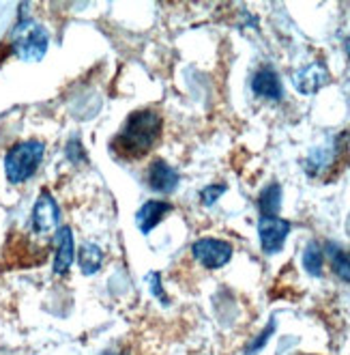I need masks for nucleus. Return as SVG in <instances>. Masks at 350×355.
Returning a JSON list of instances; mask_svg holds the SVG:
<instances>
[{"instance_id":"3","label":"nucleus","mask_w":350,"mask_h":355,"mask_svg":"<svg viewBox=\"0 0 350 355\" xmlns=\"http://www.w3.org/2000/svg\"><path fill=\"white\" fill-rule=\"evenodd\" d=\"M48 31L35 19H19L9 37L11 52L22 60H39L48 52Z\"/></svg>"},{"instance_id":"12","label":"nucleus","mask_w":350,"mask_h":355,"mask_svg":"<svg viewBox=\"0 0 350 355\" xmlns=\"http://www.w3.org/2000/svg\"><path fill=\"white\" fill-rule=\"evenodd\" d=\"M77 263H80L82 274L93 276L101 269V265H104V250H101L97 243H84L80 248Z\"/></svg>"},{"instance_id":"20","label":"nucleus","mask_w":350,"mask_h":355,"mask_svg":"<svg viewBox=\"0 0 350 355\" xmlns=\"http://www.w3.org/2000/svg\"><path fill=\"white\" fill-rule=\"evenodd\" d=\"M346 52H348V56H350V37L346 39Z\"/></svg>"},{"instance_id":"1","label":"nucleus","mask_w":350,"mask_h":355,"mask_svg":"<svg viewBox=\"0 0 350 355\" xmlns=\"http://www.w3.org/2000/svg\"><path fill=\"white\" fill-rule=\"evenodd\" d=\"M161 128H163V121L159 112L151 108L136 110L127 116L122 130L118 132L114 140V149L127 159L144 157L159 140Z\"/></svg>"},{"instance_id":"18","label":"nucleus","mask_w":350,"mask_h":355,"mask_svg":"<svg viewBox=\"0 0 350 355\" xmlns=\"http://www.w3.org/2000/svg\"><path fill=\"white\" fill-rule=\"evenodd\" d=\"M67 155H69V159L71 162H86V157H84V149H82V144L77 142V140H69V144H67Z\"/></svg>"},{"instance_id":"5","label":"nucleus","mask_w":350,"mask_h":355,"mask_svg":"<svg viewBox=\"0 0 350 355\" xmlns=\"http://www.w3.org/2000/svg\"><path fill=\"white\" fill-rule=\"evenodd\" d=\"M291 222L282 220L279 216H260L258 222V237L264 254H277L284 248L286 237L291 235Z\"/></svg>"},{"instance_id":"2","label":"nucleus","mask_w":350,"mask_h":355,"mask_svg":"<svg viewBox=\"0 0 350 355\" xmlns=\"http://www.w3.org/2000/svg\"><path fill=\"white\" fill-rule=\"evenodd\" d=\"M44 155H46V144L41 140H24L11 147L5 157V175L9 183L17 185L28 181L37 173L41 162H44Z\"/></svg>"},{"instance_id":"19","label":"nucleus","mask_w":350,"mask_h":355,"mask_svg":"<svg viewBox=\"0 0 350 355\" xmlns=\"http://www.w3.org/2000/svg\"><path fill=\"white\" fill-rule=\"evenodd\" d=\"M149 284H151V288H153L155 297H157L161 304H168V297L163 295V288H161V278H159V274H151V276H149Z\"/></svg>"},{"instance_id":"15","label":"nucleus","mask_w":350,"mask_h":355,"mask_svg":"<svg viewBox=\"0 0 350 355\" xmlns=\"http://www.w3.org/2000/svg\"><path fill=\"white\" fill-rule=\"evenodd\" d=\"M326 254L331 259V267L335 271V276L344 282H350V248L344 250L335 243H329Z\"/></svg>"},{"instance_id":"16","label":"nucleus","mask_w":350,"mask_h":355,"mask_svg":"<svg viewBox=\"0 0 350 355\" xmlns=\"http://www.w3.org/2000/svg\"><path fill=\"white\" fill-rule=\"evenodd\" d=\"M273 331H275V321L271 319L269 325H266V327L258 334V336L250 343V347L245 349V353H247V355H254V353H258L260 349H264V345L269 343V338L273 336Z\"/></svg>"},{"instance_id":"6","label":"nucleus","mask_w":350,"mask_h":355,"mask_svg":"<svg viewBox=\"0 0 350 355\" xmlns=\"http://www.w3.org/2000/svg\"><path fill=\"white\" fill-rule=\"evenodd\" d=\"M58 222H60L58 202L54 200V196L50 192L44 190L33 207V216H30L33 231L39 235H48L52 231H58Z\"/></svg>"},{"instance_id":"9","label":"nucleus","mask_w":350,"mask_h":355,"mask_svg":"<svg viewBox=\"0 0 350 355\" xmlns=\"http://www.w3.org/2000/svg\"><path fill=\"white\" fill-rule=\"evenodd\" d=\"M147 181L151 185L153 192H161V194H170L176 190V185L181 181L178 173L172 168L170 164H166L163 159H155L151 166H149V175H147Z\"/></svg>"},{"instance_id":"11","label":"nucleus","mask_w":350,"mask_h":355,"mask_svg":"<svg viewBox=\"0 0 350 355\" xmlns=\"http://www.w3.org/2000/svg\"><path fill=\"white\" fill-rule=\"evenodd\" d=\"M170 214V205L166 200H149L140 207V211L136 214V224L140 228L142 235H149L153 228L163 220V216Z\"/></svg>"},{"instance_id":"10","label":"nucleus","mask_w":350,"mask_h":355,"mask_svg":"<svg viewBox=\"0 0 350 355\" xmlns=\"http://www.w3.org/2000/svg\"><path fill=\"white\" fill-rule=\"evenodd\" d=\"M252 91L269 101H279L284 97V87L279 76L271 69V67H262L254 73L252 78Z\"/></svg>"},{"instance_id":"13","label":"nucleus","mask_w":350,"mask_h":355,"mask_svg":"<svg viewBox=\"0 0 350 355\" xmlns=\"http://www.w3.org/2000/svg\"><path fill=\"white\" fill-rule=\"evenodd\" d=\"M303 269L310 276L320 278L322 276V267H324V250L318 241H310L303 250Z\"/></svg>"},{"instance_id":"14","label":"nucleus","mask_w":350,"mask_h":355,"mask_svg":"<svg viewBox=\"0 0 350 355\" xmlns=\"http://www.w3.org/2000/svg\"><path fill=\"white\" fill-rule=\"evenodd\" d=\"M282 207V187L279 183H269L258 196V209L262 216H277Z\"/></svg>"},{"instance_id":"17","label":"nucleus","mask_w":350,"mask_h":355,"mask_svg":"<svg viewBox=\"0 0 350 355\" xmlns=\"http://www.w3.org/2000/svg\"><path fill=\"white\" fill-rule=\"evenodd\" d=\"M223 192H225V185H223V183L209 185V187H204V190L200 192V200H202L204 205H207V207H211V205L217 202V198L223 196Z\"/></svg>"},{"instance_id":"4","label":"nucleus","mask_w":350,"mask_h":355,"mask_svg":"<svg viewBox=\"0 0 350 355\" xmlns=\"http://www.w3.org/2000/svg\"><path fill=\"white\" fill-rule=\"evenodd\" d=\"M194 259L207 269H221L223 265H228L232 259V245L223 239L215 237H202L192 245Z\"/></svg>"},{"instance_id":"8","label":"nucleus","mask_w":350,"mask_h":355,"mask_svg":"<svg viewBox=\"0 0 350 355\" xmlns=\"http://www.w3.org/2000/svg\"><path fill=\"white\" fill-rule=\"evenodd\" d=\"M75 259V241L69 226H60L54 235V274L65 276Z\"/></svg>"},{"instance_id":"21","label":"nucleus","mask_w":350,"mask_h":355,"mask_svg":"<svg viewBox=\"0 0 350 355\" xmlns=\"http://www.w3.org/2000/svg\"><path fill=\"white\" fill-rule=\"evenodd\" d=\"M104 355H120V353H104Z\"/></svg>"},{"instance_id":"7","label":"nucleus","mask_w":350,"mask_h":355,"mask_svg":"<svg viewBox=\"0 0 350 355\" xmlns=\"http://www.w3.org/2000/svg\"><path fill=\"white\" fill-rule=\"evenodd\" d=\"M329 82H331V73H329L326 65L320 60L310 62V65L301 67L299 71H295L293 76V85L299 93L303 95H314L320 89H324Z\"/></svg>"}]
</instances>
